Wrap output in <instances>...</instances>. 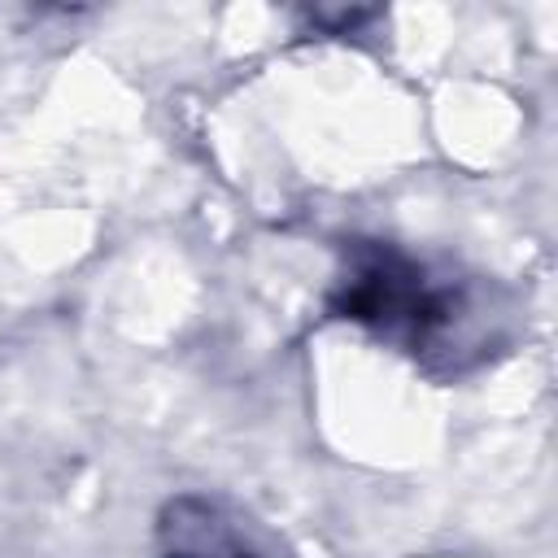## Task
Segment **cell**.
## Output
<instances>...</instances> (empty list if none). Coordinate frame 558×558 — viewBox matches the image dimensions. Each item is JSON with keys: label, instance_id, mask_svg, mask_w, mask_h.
<instances>
[{"label": "cell", "instance_id": "cell-1", "mask_svg": "<svg viewBox=\"0 0 558 558\" xmlns=\"http://www.w3.org/2000/svg\"><path fill=\"white\" fill-rule=\"evenodd\" d=\"M327 288V314L405 353L427 375H462L506 344V314L475 275L397 240L349 235Z\"/></svg>", "mask_w": 558, "mask_h": 558}, {"label": "cell", "instance_id": "cell-2", "mask_svg": "<svg viewBox=\"0 0 558 558\" xmlns=\"http://www.w3.org/2000/svg\"><path fill=\"white\" fill-rule=\"evenodd\" d=\"M157 558H296L288 536L227 493H174L153 523Z\"/></svg>", "mask_w": 558, "mask_h": 558}]
</instances>
